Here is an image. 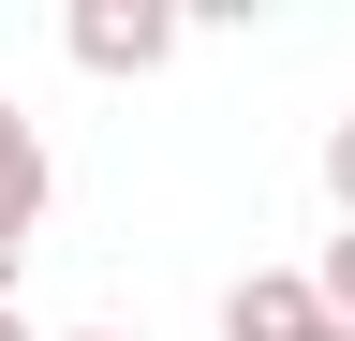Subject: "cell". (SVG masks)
Here are the masks:
<instances>
[{"label":"cell","instance_id":"obj_7","mask_svg":"<svg viewBox=\"0 0 355 341\" xmlns=\"http://www.w3.org/2000/svg\"><path fill=\"white\" fill-rule=\"evenodd\" d=\"M0 341H30V312H15V297H0Z\"/></svg>","mask_w":355,"mask_h":341},{"label":"cell","instance_id":"obj_1","mask_svg":"<svg viewBox=\"0 0 355 341\" xmlns=\"http://www.w3.org/2000/svg\"><path fill=\"white\" fill-rule=\"evenodd\" d=\"M60 45H74V74H163L178 60V0H74Z\"/></svg>","mask_w":355,"mask_h":341},{"label":"cell","instance_id":"obj_6","mask_svg":"<svg viewBox=\"0 0 355 341\" xmlns=\"http://www.w3.org/2000/svg\"><path fill=\"white\" fill-rule=\"evenodd\" d=\"M15 149H30V119H15V104H0V163H15Z\"/></svg>","mask_w":355,"mask_h":341},{"label":"cell","instance_id":"obj_5","mask_svg":"<svg viewBox=\"0 0 355 341\" xmlns=\"http://www.w3.org/2000/svg\"><path fill=\"white\" fill-rule=\"evenodd\" d=\"M326 208L355 223V119H326Z\"/></svg>","mask_w":355,"mask_h":341},{"label":"cell","instance_id":"obj_4","mask_svg":"<svg viewBox=\"0 0 355 341\" xmlns=\"http://www.w3.org/2000/svg\"><path fill=\"white\" fill-rule=\"evenodd\" d=\"M311 282H326V312H340V326H355V223H340V238H326V252H311Z\"/></svg>","mask_w":355,"mask_h":341},{"label":"cell","instance_id":"obj_8","mask_svg":"<svg viewBox=\"0 0 355 341\" xmlns=\"http://www.w3.org/2000/svg\"><path fill=\"white\" fill-rule=\"evenodd\" d=\"M74 341H119V326H74Z\"/></svg>","mask_w":355,"mask_h":341},{"label":"cell","instance_id":"obj_2","mask_svg":"<svg viewBox=\"0 0 355 341\" xmlns=\"http://www.w3.org/2000/svg\"><path fill=\"white\" fill-rule=\"evenodd\" d=\"M340 312H326V282L311 267H252L237 297H222V341H326Z\"/></svg>","mask_w":355,"mask_h":341},{"label":"cell","instance_id":"obj_3","mask_svg":"<svg viewBox=\"0 0 355 341\" xmlns=\"http://www.w3.org/2000/svg\"><path fill=\"white\" fill-rule=\"evenodd\" d=\"M30 238H44V134H30L15 163H0V297L30 282Z\"/></svg>","mask_w":355,"mask_h":341}]
</instances>
